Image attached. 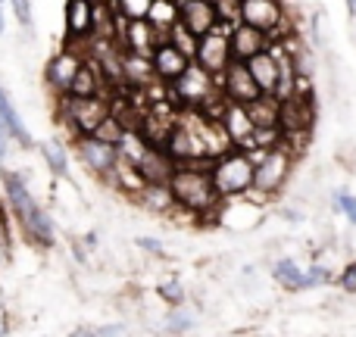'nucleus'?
<instances>
[{"mask_svg": "<svg viewBox=\"0 0 356 337\" xmlns=\"http://www.w3.org/2000/svg\"><path fill=\"white\" fill-rule=\"evenodd\" d=\"M0 181H3L6 209L13 213L19 231L25 234V240H29V244H35V247H54V240H56L54 222H50V215L44 213V209L38 206V200L31 197V190H29V184H25L22 172L3 169Z\"/></svg>", "mask_w": 356, "mask_h": 337, "instance_id": "obj_1", "label": "nucleus"}, {"mask_svg": "<svg viewBox=\"0 0 356 337\" xmlns=\"http://www.w3.org/2000/svg\"><path fill=\"white\" fill-rule=\"evenodd\" d=\"M209 166L213 163L197 160V163H178L172 178L166 181L169 194H172L175 206L188 209L194 215H207L209 209H219V194L209 184Z\"/></svg>", "mask_w": 356, "mask_h": 337, "instance_id": "obj_2", "label": "nucleus"}, {"mask_svg": "<svg viewBox=\"0 0 356 337\" xmlns=\"http://www.w3.org/2000/svg\"><path fill=\"white\" fill-rule=\"evenodd\" d=\"M209 184L219 194V200L247 194L253 184V160L241 150H228L225 156L213 160V166H209Z\"/></svg>", "mask_w": 356, "mask_h": 337, "instance_id": "obj_3", "label": "nucleus"}, {"mask_svg": "<svg viewBox=\"0 0 356 337\" xmlns=\"http://www.w3.org/2000/svg\"><path fill=\"white\" fill-rule=\"evenodd\" d=\"M110 116V94H97V97H60V119L72 129L75 138L94 135L104 119Z\"/></svg>", "mask_w": 356, "mask_h": 337, "instance_id": "obj_4", "label": "nucleus"}, {"mask_svg": "<svg viewBox=\"0 0 356 337\" xmlns=\"http://www.w3.org/2000/svg\"><path fill=\"white\" fill-rule=\"evenodd\" d=\"M291 150H288V141L275 144L269 147L266 154H259V160L253 163V184L250 190H257L259 197H272L284 188L288 181V172H291Z\"/></svg>", "mask_w": 356, "mask_h": 337, "instance_id": "obj_5", "label": "nucleus"}, {"mask_svg": "<svg viewBox=\"0 0 356 337\" xmlns=\"http://www.w3.org/2000/svg\"><path fill=\"white\" fill-rule=\"evenodd\" d=\"M216 91H219V88H216V79L209 72H203L197 63H188V69L172 81L175 100L184 106H191V110H200Z\"/></svg>", "mask_w": 356, "mask_h": 337, "instance_id": "obj_6", "label": "nucleus"}, {"mask_svg": "<svg viewBox=\"0 0 356 337\" xmlns=\"http://www.w3.org/2000/svg\"><path fill=\"white\" fill-rule=\"evenodd\" d=\"M194 63L203 69V72L213 75V79H219V75L228 69V63H232V47H228V28L216 25V28L209 31V35H203L200 41H197Z\"/></svg>", "mask_w": 356, "mask_h": 337, "instance_id": "obj_7", "label": "nucleus"}, {"mask_svg": "<svg viewBox=\"0 0 356 337\" xmlns=\"http://www.w3.org/2000/svg\"><path fill=\"white\" fill-rule=\"evenodd\" d=\"M313 119H316V110H313V97H303V94H291L288 100L278 104V129L282 135H307L313 129Z\"/></svg>", "mask_w": 356, "mask_h": 337, "instance_id": "obj_8", "label": "nucleus"}, {"mask_svg": "<svg viewBox=\"0 0 356 337\" xmlns=\"http://www.w3.org/2000/svg\"><path fill=\"white\" fill-rule=\"evenodd\" d=\"M241 22L275 38L284 25V10L278 0H241Z\"/></svg>", "mask_w": 356, "mask_h": 337, "instance_id": "obj_9", "label": "nucleus"}, {"mask_svg": "<svg viewBox=\"0 0 356 337\" xmlns=\"http://www.w3.org/2000/svg\"><path fill=\"white\" fill-rule=\"evenodd\" d=\"M222 79V88L219 91L225 94V100L228 104H241V106H247V104H253L257 97H263L259 94V88L253 85V79H250V72H247V66L244 63H228V69L219 75Z\"/></svg>", "mask_w": 356, "mask_h": 337, "instance_id": "obj_10", "label": "nucleus"}, {"mask_svg": "<svg viewBox=\"0 0 356 337\" xmlns=\"http://www.w3.org/2000/svg\"><path fill=\"white\" fill-rule=\"evenodd\" d=\"M75 150H79V160L85 163L94 175H110V169L116 166V147L113 144L97 141L94 135H81L75 138Z\"/></svg>", "mask_w": 356, "mask_h": 337, "instance_id": "obj_11", "label": "nucleus"}, {"mask_svg": "<svg viewBox=\"0 0 356 337\" xmlns=\"http://www.w3.org/2000/svg\"><path fill=\"white\" fill-rule=\"evenodd\" d=\"M272 38L263 35L259 28H250V25H234L232 31H228V47H232V60L234 63H244L250 60V56L263 54V50H269Z\"/></svg>", "mask_w": 356, "mask_h": 337, "instance_id": "obj_12", "label": "nucleus"}, {"mask_svg": "<svg viewBox=\"0 0 356 337\" xmlns=\"http://www.w3.org/2000/svg\"><path fill=\"white\" fill-rule=\"evenodd\" d=\"M81 60H85V56L75 54L72 47H66V50H60V54L47 63V72H44V75H47V85L56 91V97H63V94L69 91V85H72V79H75V72H79Z\"/></svg>", "mask_w": 356, "mask_h": 337, "instance_id": "obj_13", "label": "nucleus"}, {"mask_svg": "<svg viewBox=\"0 0 356 337\" xmlns=\"http://www.w3.org/2000/svg\"><path fill=\"white\" fill-rule=\"evenodd\" d=\"M178 22H181L194 38L209 35V31L219 25L216 10H213V0H191V3H181L178 6Z\"/></svg>", "mask_w": 356, "mask_h": 337, "instance_id": "obj_14", "label": "nucleus"}, {"mask_svg": "<svg viewBox=\"0 0 356 337\" xmlns=\"http://www.w3.org/2000/svg\"><path fill=\"white\" fill-rule=\"evenodd\" d=\"M135 166H138V172H141L144 184H166L169 178H172L178 163L163 147H144V154L138 156Z\"/></svg>", "mask_w": 356, "mask_h": 337, "instance_id": "obj_15", "label": "nucleus"}, {"mask_svg": "<svg viewBox=\"0 0 356 337\" xmlns=\"http://www.w3.org/2000/svg\"><path fill=\"white\" fill-rule=\"evenodd\" d=\"M122 41H125V50L135 56H147L156 50V44L163 41L156 35V28L147 22V19H125V31H122Z\"/></svg>", "mask_w": 356, "mask_h": 337, "instance_id": "obj_16", "label": "nucleus"}, {"mask_svg": "<svg viewBox=\"0 0 356 337\" xmlns=\"http://www.w3.org/2000/svg\"><path fill=\"white\" fill-rule=\"evenodd\" d=\"M188 56H181L178 50L172 47L169 41H160L156 44V50L150 54V66H154V75L156 81H163V85H172L178 75L188 69Z\"/></svg>", "mask_w": 356, "mask_h": 337, "instance_id": "obj_17", "label": "nucleus"}, {"mask_svg": "<svg viewBox=\"0 0 356 337\" xmlns=\"http://www.w3.org/2000/svg\"><path fill=\"white\" fill-rule=\"evenodd\" d=\"M97 94H106V79L100 72L97 60H81L79 72H75L72 85H69L66 97H97Z\"/></svg>", "mask_w": 356, "mask_h": 337, "instance_id": "obj_18", "label": "nucleus"}, {"mask_svg": "<svg viewBox=\"0 0 356 337\" xmlns=\"http://www.w3.org/2000/svg\"><path fill=\"white\" fill-rule=\"evenodd\" d=\"M247 72H250L253 85L259 88V94H275V85H278V60L272 50H263V54L250 56L244 60Z\"/></svg>", "mask_w": 356, "mask_h": 337, "instance_id": "obj_19", "label": "nucleus"}, {"mask_svg": "<svg viewBox=\"0 0 356 337\" xmlns=\"http://www.w3.org/2000/svg\"><path fill=\"white\" fill-rule=\"evenodd\" d=\"M219 125H222V131L228 135L232 147L244 144L247 138L253 135V122H250V116H247V106H241V104H228L225 110H222V116H219Z\"/></svg>", "mask_w": 356, "mask_h": 337, "instance_id": "obj_20", "label": "nucleus"}, {"mask_svg": "<svg viewBox=\"0 0 356 337\" xmlns=\"http://www.w3.org/2000/svg\"><path fill=\"white\" fill-rule=\"evenodd\" d=\"M94 28V3L91 0H66V35L69 41L91 35Z\"/></svg>", "mask_w": 356, "mask_h": 337, "instance_id": "obj_21", "label": "nucleus"}, {"mask_svg": "<svg viewBox=\"0 0 356 337\" xmlns=\"http://www.w3.org/2000/svg\"><path fill=\"white\" fill-rule=\"evenodd\" d=\"M0 122L6 125V131H10V138L19 144V147H31V135H29V129H25V122H22V116H19V110L13 106V100H10V94H6V88L0 85Z\"/></svg>", "mask_w": 356, "mask_h": 337, "instance_id": "obj_22", "label": "nucleus"}, {"mask_svg": "<svg viewBox=\"0 0 356 337\" xmlns=\"http://www.w3.org/2000/svg\"><path fill=\"white\" fill-rule=\"evenodd\" d=\"M119 69H122V81H129L131 88H147L156 81L154 75V66H150L147 56H135V54H125L122 60H119Z\"/></svg>", "mask_w": 356, "mask_h": 337, "instance_id": "obj_23", "label": "nucleus"}, {"mask_svg": "<svg viewBox=\"0 0 356 337\" xmlns=\"http://www.w3.org/2000/svg\"><path fill=\"white\" fill-rule=\"evenodd\" d=\"M247 116L253 129H278V100L272 94H263L253 104H247Z\"/></svg>", "mask_w": 356, "mask_h": 337, "instance_id": "obj_24", "label": "nucleus"}, {"mask_svg": "<svg viewBox=\"0 0 356 337\" xmlns=\"http://www.w3.org/2000/svg\"><path fill=\"white\" fill-rule=\"evenodd\" d=\"M110 181L116 184L119 190H125V194H141V188H144V178H141V172H138V166L122 160V156H116V166L110 169Z\"/></svg>", "mask_w": 356, "mask_h": 337, "instance_id": "obj_25", "label": "nucleus"}, {"mask_svg": "<svg viewBox=\"0 0 356 337\" xmlns=\"http://www.w3.org/2000/svg\"><path fill=\"white\" fill-rule=\"evenodd\" d=\"M144 19H147V22L156 28V35L166 41V31L178 22V3L175 0H154V3L147 6V16Z\"/></svg>", "mask_w": 356, "mask_h": 337, "instance_id": "obj_26", "label": "nucleus"}, {"mask_svg": "<svg viewBox=\"0 0 356 337\" xmlns=\"http://www.w3.org/2000/svg\"><path fill=\"white\" fill-rule=\"evenodd\" d=\"M166 41L172 44V47H175V50H178V54H181V56H188V60L194 63V54H197V41H200V38H194V35H191V31L184 28L181 22H175L172 28L166 31Z\"/></svg>", "mask_w": 356, "mask_h": 337, "instance_id": "obj_27", "label": "nucleus"}, {"mask_svg": "<svg viewBox=\"0 0 356 337\" xmlns=\"http://www.w3.org/2000/svg\"><path fill=\"white\" fill-rule=\"evenodd\" d=\"M138 197H141L144 206L156 209V213H163V209H172V206H175V200H172V194H169L166 184H144Z\"/></svg>", "mask_w": 356, "mask_h": 337, "instance_id": "obj_28", "label": "nucleus"}, {"mask_svg": "<svg viewBox=\"0 0 356 337\" xmlns=\"http://www.w3.org/2000/svg\"><path fill=\"white\" fill-rule=\"evenodd\" d=\"M275 278L278 284H284L288 290H303L307 284H303V269H297L291 259H278L275 263Z\"/></svg>", "mask_w": 356, "mask_h": 337, "instance_id": "obj_29", "label": "nucleus"}, {"mask_svg": "<svg viewBox=\"0 0 356 337\" xmlns=\"http://www.w3.org/2000/svg\"><path fill=\"white\" fill-rule=\"evenodd\" d=\"M213 10L219 25H228V31L241 25V0H213Z\"/></svg>", "mask_w": 356, "mask_h": 337, "instance_id": "obj_30", "label": "nucleus"}, {"mask_svg": "<svg viewBox=\"0 0 356 337\" xmlns=\"http://www.w3.org/2000/svg\"><path fill=\"white\" fill-rule=\"evenodd\" d=\"M122 135H125V129H122V122H119L113 113L97 125V129H94V138H97V141H104V144H113V147L122 141Z\"/></svg>", "mask_w": 356, "mask_h": 337, "instance_id": "obj_31", "label": "nucleus"}, {"mask_svg": "<svg viewBox=\"0 0 356 337\" xmlns=\"http://www.w3.org/2000/svg\"><path fill=\"white\" fill-rule=\"evenodd\" d=\"M41 154H44V160H47V166L54 175H66V154H63V147L60 144H41Z\"/></svg>", "mask_w": 356, "mask_h": 337, "instance_id": "obj_32", "label": "nucleus"}, {"mask_svg": "<svg viewBox=\"0 0 356 337\" xmlns=\"http://www.w3.org/2000/svg\"><path fill=\"white\" fill-rule=\"evenodd\" d=\"M150 3H154V0H116V10L122 19H144Z\"/></svg>", "mask_w": 356, "mask_h": 337, "instance_id": "obj_33", "label": "nucleus"}, {"mask_svg": "<svg viewBox=\"0 0 356 337\" xmlns=\"http://www.w3.org/2000/svg\"><path fill=\"white\" fill-rule=\"evenodd\" d=\"M13 256V234H10V219H0V269H3L6 263H10Z\"/></svg>", "mask_w": 356, "mask_h": 337, "instance_id": "obj_34", "label": "nucleus"}, {"mask_svg": "<svg viewBox=\"0 0 356 337\" xmlns=\"http://www.w3.org/2000/svg\"><path fill=\"white\" fill-rule=\"evenodd\" d=\"M334 206H338L341 213H344L347 219L356 225V197H350V194H334Z\"/></svg>", "mask_w": 356, "mask_h": 337, "instance_id": "obj_35", "label": "nucleus"}, {"mask_svg": "<svg viewBox=\"0 0 356 337\" xmlns=\"http://www.w3.org/2000/svg\"><path fill=\"white\" fill-rule=\"evenodd\" d=\"M325 281H328V272L322 269V265H313V269L303 272V284H307V288H313V284H325Z\"/></svg>", "mask_w": 356, "mask_h": 337, "instance_id": "obj_36", "label": "nucleus"}, {"mask_svg": "<svg viewBox=\"0 0 356 337\" xmlns=\"http://www.w3.org/2000/svg\"><path fill=\"white\" fill-rule=\"evenodd\" d=\"M341 288H344L347 294H356V263L344 269V275H341Z\"/></svg>", "mask_w": 356, "mask_h": 337, "instance_id": "obj_37", "label": "nucleus"}, {"mask_svg": "<svg viewBox=\"0 0 356 337\" xmlns=\"http://www.w3.org/2000/svg\"><path fill=\"white\" fill-rule=\"evenodd\" d=\"M160 294L163 297H166V300L169 303H181V284H175V281H169V284H163V288H160Z\"/></svg>", "mask_w": 356, "mask_h": 337, "instance_id": "obj_38", "label": "nucleus"}, {"mask_svg": "<svg viewBox=\"0 0 356 337\" xmlns=\"http://www.w3.org/2000/svg\"><path fill=\"white\" fill-rule=\"evenodd\" d=\"M10 144H13L10 131H6V125L0 122V169H3V160H6V154H10Z\"/></svg>", "mask_w": 356, "mask_h": 337, "instance_id": "obj_39", "label": "nucleus"}, {"mask_svg": "<svg viewBox=\"0 0 356 337\" xmlns=\"http://www.w3.org/2000/svg\"><path fill=\"white\" fill-rule=\"evenodd\" d=\"M138 244H141L144 250H154V253L160 250V247H156V240H150V238H141V240H138Z\"/></svg>", "mask_w": 356, "mask_h": 337, "instance_id": "obj_40", "label": "nucleus"}, {"mask_svg": "<svg viewBox=\"0 0 356 337\" xmlns=\"http://www.w3.org/2000/svg\"><path fill=\"white\" fill-rule=\"evenodd\" d=\"M72 337H100L97 331H91V328H79V331H75Z\"/></svg>", "mask_w": 356, "mask_h": 337, "instance_id": "obj_41", "label": "nucleus"}, {"mask_svg": "<svg viewBox=\"0 0 356 337\" xmlns=\"http://www.w3.org/2000/svg\"><path fill=\"white\" fill-rule=\"evenodd\" d=\"M6 334V322H3V309H0V337Z\"/></svg>", "mask_w": 356, "mask_h": 337, "instance_id": "obj_42", "label": "nucleus"}, {"mask_svg": "<svg viewBox=\"0 0 356 337\" xmlns=\"http://www.w3.org/2000/svg\"><path fill=\"white\" fill-rule=\"evenodd\" d=\"M0 35H3V10H0Z\"/></svg>", "mask_w": 356, "mask_h": 337, "instance_id": "obj_43", "label": "nucleus"}, {"mask_svg": "<svg viewBox=\"0 0 356 337\" xmlns=\"http://www.w3.org/2000/svg\"><path fill=\"white\" fill-rule=\"evenodd\" d=\"M347 3H350V10H353V16H356V0H347Z\"/></svg>", "mask_w": 356, "mask_h": 337, "instance_id": "obj_44", "label": "nucleus"}, {"mask_svg": "<svg viewBox=\"0 0 356 337\" xmlns=\"http://www.w3.org/2000/svg\"><path fill=\"white\" fill-rule=\"evenodd\" d=\"M3 215H6V206H3V203H0V219H3Z\"/></svg>", "mask_w": 356, "mask_h": 337, "instance_id": "obj_45", "label": "nucleus"}, {"mask_svg": "<svg viewBox=\"0 0 356 337\" xmlns=\"http://www.w3.org/2000/svg\"><path fill=\"white\" fill-rule=\"evenodd\" d=\"M91 3H100V0H91Z\"/></svg>", "mask_w": 356, "mask_h": 337, "instance_id": "obj_46", "label": "nucleus"}, {"mask_svg": "<svg viewBox=\"0 0 356 337\" xmlns=\"http://www.w3.org/2000/svg\"><path fill=\"white\" fill-rule=\"evenodd\" d=\"M0 6H3V0H0Z\"/></svg>", "mask_w": 356, "mask_h": 337, "instance_id": "obj_47", "label": "nucleus"}]
</instances>
